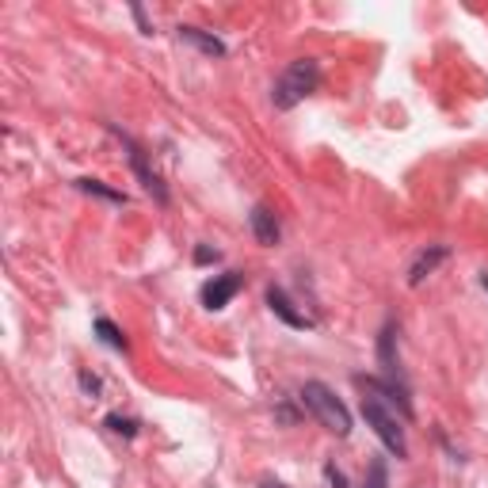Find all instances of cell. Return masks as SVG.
<instances>
[{
    "instance_id": "obj_1",
    "label": "cell",
    "mask_w": 488,
    "mask_h": 488,
    "mask_svg": "<svg viewBox=\"0 0 488 488\" xmlns=\"http://www.w3.org/2000/svg\"><path fill=\"white\" fill-rule=\"evenodd\" d=\"M317 85H321V65L313 58H298V61H290L279 73V80L271 85V104L279 111H290V107H298L305 95H313Z\"/></svg>"
},
{
    "instance_id": "obj_2",
    "label": "cell",
    "mask_w": 488,
    "mask_h": 488,
    "mask_svg": "<svg viewBox=\"0 0 488 488\" xmlns=\"http://www.w3.org/2000/svg\"><path fill=\"white\" fill-rule=\"evenodd\" d=\"M298 401H302L305 409L313 412L332 435H339V438L351 435V412H348V404L339 401L324 382H305L302 393H298Z\"/></svg>"
},
{
    "instance_id": "obj_3",
    "label": "cell",
    "mask_w": 488,
    "mask_h": 488,
    "mask_svg": "<svg viewBox=\"0 0 488 488\" xmlns=\"http://www.w3.org/2000/svg\"><path fill=\"white\" fill-rule=\"evenodd\" d=\"M363 420L374 428V435L382 438V447H385L389 454H397V458H409V443H404L401 420H397V412L389 409V404H385L378 393H366V397H363Z\"/></svg>"
},
{
    "instance_id": "obj_4",
    "label": "cell",
    "mask_w": 488,
    "mask_h": 488,
    "mask_svg": "<svg viewBox=\"0 0 488 488\" xmlns=\"http://www.w3.org/2000/svg\"><path fill=\"white\" fill-rule=\"evenodd\" d=\"M240 286H244V275L240 271H225V275H214V279L203 283L199 298H203V305L210 309V313H218V309H225L240 294Z\"/></svg>"
},
{
    "instance_id": "obj_5",
    "label": "cell",
    "mask_w": 488,
    "mask_h": 488,
    "mask_svg": "<svg viewBox=\"0 0 488 488\" xmlns=\"http://www.w3.org/2000/svg\"><path fill=\"white\" fill-rule=\"evenodd\" d=\"M111 130H115V134L122 138V145H126V153H130V165H134V172H138V180H141V187L145 191H149L153 194V199L160 203V206H165L168 203V191H165V184H160V176L149 168V160H145V149H141V145L134 141V138H126L122 134V130L119 126H111Z\"/></svg>"
},
{
    "instance_id": "obj_6",
    "label": "cell",
    "mask_w": 488,
    "mask_h": 488,
    "mask_svg": "<svg viewBox=\"0 0 488 488\" xmlns=\"http://www.w3.org/2000/svg\"><path fill=\"white\" fill-rule=\"evenodd\" d=\"M267 309L283 324H290V329H313V321H309L305 313H298L294 302H290V294H286L283 286H267Z\"/></svg>"
},
{
    "instance_id": "obj_7",
    "label": "cell",
    "mask_w": 488,
    "mask_h": 488,
    "mask_svg": "<svg viewBox=\"0 0 488 488\" xmlns=\"http://www.w3.org/2000/svg\"><path fill=\"white\" fill-rule=\"evenodd\" d=\"M447 256H450V249H447V244H431V249H424V252H420V256L412 259V267H409V286H420V283H424L428 275H431L438 264H443Z\"/></svg>"
},
{
    "instance_id": "obj_8",
    "label": "cell",
    "mask_w": 488,
    "mask_h": 488,
    "mask_svg": "<svg viewBox=\"0 0 488 488\" xmlns=\"http://www.w3.org/2000/svg\"><path fill=\"white\" fill-rule=\"evenodd\" d=\"M249 221H252V233H256V240H259V244H267V249H271V244H279V237H283V230H279V218H275L264 203L252 206Z\"/></svg>"
},
{
    "instance_id": "obj_9",
    "label": "cell",
    "mask_w": 488,
    "mask_h": 488,
    "mask_svg": "<svg viewBox=\"0 0 488 488\" xmlns=\"http://www.w3.org/2000/svg\"><path fill=\"white\" fill-rule=\"evenodd\" d=\"M180 42H191L194 50H203L206 58H225V42L210 31H199V27H180Z\"/></svg>"
},
{
    "instance_id": "obj_10",
    "label": "cell",
    "mask_w": 488,
    "mask_h": 488,
    "mask_svg": "<svg viewBox=\"0 0 488 488\" xmlns=\"http://www.w3.org/2000/svg\"><path fill=\"white\" fill-rule=\"evenodd\" d=\"M92 329H95V336H100L111 351H126V348H130V344H126V336H122V329H119V324L111 321V317H95Z\"/></svg>"
},
{
    "instance_id": "obj_11",
    "label": "cell",
    "mask_w": 488,
    "mask_h": 488,
    "mask_svg": "<svg viewBox=\"0 0 488 488\" xmlns=\"http://www.w3.org/2000/svg\"><path fill=\"white\" fill-rule=\"evenodd\" d=\"M77 187L85 191V194H95V199H107V203H115V206H126V194L115 191V187H107L100 180H77Z\"/></svg>"
},
{
    "instance_id": "obj_12",
    "label": "cell",
    "mask_w": 488,
    "mask_h": 488,
    "mask_svg": "<svg viewBox=\"0 0 488 488\" xmlns=\"http://www.w3.org/2000/svg\"><path fill=\"white\" fill-rule=\"evenodd\" d=\"M363 488H389V469H385V458H374V462H370Z\"/></svg>"
},
{
    "instance_id": "obj_13",
    "label": "cell",
    "mask_w": 488,
    "mask_h": 488,
    "mask_svg": "<svg viewBox=\"0 0 488 488\" xmlns=\"http://www.w3.org/2000/svg\"><path fill=\"white\" fill-rule=\"evenodd\" d=\"M107 428L115 431V435H126V438H134V435H138V420H130V416H119V412H111V416H107Z\"/></svg>"
},
{
    "instance_id": "obj_14",
    "label": "cell",
    "mask_w": 488,
    "mask_h": 488,
    "mask_svg": "<svg viewBox=\"0 0 488 488\" xmlns=\"http://www.w3.org/2000/svg\"><path fill=\"white\" fill-rule=\"evenodd\" d=\"M218 259H221V252L210 249V244H199V249H194V264H218Z\"/></svg>"
},
{
    "instance_id": "obj_15",
    "label": "cell",
    "mask_w": 488,
    "mask_h": 488,
    "mask_svg": "<svg viewBox=\"0 0 488 488\" xmlns=\"http://www.w3.org/2000/svg\"><path fill=\"white\" fill-rule=\"evenodd\" d=\"M100 385H104V382H100V378H95V374H88V370H85V374H80V389H85V393H88L92 401H95V397H100Z\"/></svg>"
},
{
    "instance_id": "obj_16",
    "label": "cell",
    "mask_w": 488,
    "mask_h": 488,
    "mask_svg": "<svg viewBox=\"0 0 488 488\" xmlns=\"http://www.w3.org/2000/svg\"><path fill=\"white\" fill-rule=\"evenodd\" d=\"M324 481H329V488H348V477L344 474H339V469L329 462V465H324Z\"/></svg>"
},
{
    "instance_id": "obj_17",
    "label": "cell",
    "mask_w": 488,
    "mask_h": 488,
    "mask_svg": "<svg viewBox=\"0 0 488 488\" xmlns=\"http://www.w3.org/2000/svg\"><path fill=\"white\" fill-rule=\"evenodd\" d=\"M130 12H134V20H138V27H141V35H153V23H149V15H145V8H141V5H134Z\"/></svg>"
},
{
    "instance_id": "obj_18",
    "label": "cell",
    "mask_w": 488,
    "mask_h": 488,
    "mask_svg": "<svg viewBox=\"0 0 488 488\" xmlns=\"http://www.w3.org/2000/svg\"><path fill=\"white\" fill-rule=\"evenodd\" d=\"M259 488H286V484H283V481H271V477H267V481H259Z\"/></svg>"
},
{
    "instance_id": "obj_19",
    "label": "cell",
    "mask_w": 488,
    "mask_h": 488,
    "mask_svg": "<svg viewBox=\"0 0 488 488\" xmlns=\"http://www.w3.org/2000/svg\"><path fill=\"white\" fill-rule=\"evenodd\" d=\"M481 286H484V290H488V271H484V275H481Z\"/></svg>"
}]
</instances>
